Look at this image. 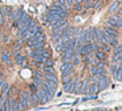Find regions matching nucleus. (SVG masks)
<instances>
[{"instance_id":"obj_1","label":"nucleus","mask_w":122,"mask_h":111,"mask_svg":"<svg viewBox=\"0 0 122 111\" xmlns=\"http://www.w3.org/2000/svg\"><path fill=\"white\" fill-rule=\"evenodd\" d=\"M21 102H22V105H24V107L25 108H28L29 106H32L30 105V92H26V90H22L21 92Z\"/></svg>"},{"instance_id":"obj_2","label":"nucleus","mask_w":122,"mask_h":111,"mask_svg":"<svg viewBox=\"0 0 122 111\" xmlns=\"http://www.w3.org/2000/svg\"><path fill=\"white\" fill-rule=\"evenodd\" d=\"M76 81L77 79H72L71 81L66 82V84H63V90L66 93H74L75 90V85H76Z\"/></svg>"},{"instance_id":"obj_3","label":"nucleus","mask_w":122,"mask_h":111,"mask_svg":"<svg viewBox=\"0 0 122 111\" xmlns=\"http://www.w3.org/2000/svg\"><path fill=\"white\" fill-rule=\"evenodd\" d=\"M98 89L100 90H104V89H106V88L109 86V79H108V76H105V74H101L100 76V79H98Z\"/></svg>"},{"instance_id":"obj_4","label":"nucleus","mask_w":122,"mask_h":111,"mask_svg":"<svg viewBox=\"0 0 122 111\" xmlns=\"http://www.w3.org/2000/svg\"><path fill=\"white\" fill-rule=\"evenodd\" d=\"M36 95H37V98H38V103H41V105H43V103L49 102V99H47V95H46V93L43 92V89H42V88H40V89L37 90V93H36Z\"/></svg>"},{"instance_id":"obj_5","label":"nucleus","mask_w":122,"mask_h":111,"mask_svg":"<svg viewBox=\"0 0 122 111\" xmlns=\"http://www.w3.org/2000/svg\"><path fill=\"white\" fill-rule=\"evenodd\" d=\"M80 38L83 39L84 43H91V41H92V37H91V28H88V29H85L84 32H81Z\"/></svg>"},{"instance_id":"obj_6","label":"nucleus","mask_w":122,"mask_h":111,"mask_svg":"<svg viewBox=\"0 0 122 111\" xmlns=\"http://www.w3.org/2000/svg\"><path fill=\"white\" fill-rule=\"evenodd\" d=\"M89 71H91V73H92L93 76H97V74H105V69L100 68V67H97V65H91Z\"/></svg>"},{"instance_id":"obj_7","label":"nucleus","mask_w":122,"mask_h":111,"mask_svg":"<svg viewBox=\"0 0 122 111\" xmlns=\"http://www.w3.org/2000/svg\"><path fill=\"white\" fill-rule=\"evenodd\" d=\"M92 52V47H91V43H84V45L81 46V50H80V55L85 56L88 55V54Z\"/></svg>"},{"instance_id":"obj_8","label":"nucleus","mask_w":122,"mask_h":111,"mask_svg":"<svg viewBox=\"0 0 122 111\" xmlns=\"http://www.w3.org/2000/svg\"><path fill=\"white\" fill-rule=\"evenodd\" d=\"M104 30H105V32L110 35V37H117V35H118V32H117V29H114V28L105 26V28H104Z\"/></svg>"},{"instance_id":"obj_9","label":"nucleus","mask_w":122,"mask_h":111,"mask_svg":"<svg viewBox=\"0 0 122 111\" xmlns=\"http://www.w3.org/2000/svg\"><path fill=\"white\" fill-rule=\"evenodd\" d=\"M98 92H100V89H98V84H97V82H93V84L89 85V93H91V94H97Z\"/></svg>"},{"instance_id":"obj_10","label":"nucleus","mask_w":122,"mask_h":111,"mask_svg":"<svg viewBox=\"0 0 122 111\" xmlns=\"http://www.w3.org/2000/svg\"><path fill=\"white\" fill-rule=\"evenodd\" d=\"M96 59H98V60H106V52H104L102 50L96 51Z\"/></svg>"},{"instance_id":"obj_11","label":"nucleus","mask_w":122,"mask_h":111,"mask_svg":"<svg viewBox=\"0 0 122 111\" xmlns=\"http://www.w3.org/2000/svg\"><path fill=\"white\" fill-rule=\"evenodd\" d=\"M119 9V1H114V3H112V5H110V8H109V12L110 13H114L116 11H118Z\"/></svg>"},{"instance_id":"obj_12","label":"nucleus","mask_w":122,"mask_h":111,"mask_svg":"<svg viewBox=\"0 0 122 111\" xmlns=\"http://www.w3.org/2000/svg\"><path fill=\"white\" fill-rule=\"evenodd\" d=\"M108 45H109V46H113V47L118 46V41H117V37H109V38H108Z\"/></svg>"},{"instance_id":"obj_13","label":"nucleus","mask_w":122,"mask_h":111,"mask_svg":"<svg viewBox=\"0 0 122 111\" xmlns=\"http://www.w3.org/2000/svg\"><path fill=\"white\" fill-rule=\"evenodd\" d=\"M16 56V63L19 64V65H22V64H24V61H25V56L24 55H20V54H17V55H15Z\"/></svg>"},{"instance_id":"obj_14","label":"nucleus","mask_w":122,"mask_h":111,"mask_svg":"<svg viewBox=\"0 0 122 111\" xmlns=\"http://www.w3.org/2000/svg\"><path fill=\"white\" fill-rule=\"evenodd\" d=\"M43 79L49 80V81H53V82H58V77L55 76V73H53V74H45V76H43Z\"/></svg>"},{"instance_id":"obj_15","label":"nucleus","mask_w":122,"mask_h":111,"mask_svg":"<svg viewBox=\"0 0 122 111\" xmlns=\"http://www.w3.org/2000/svg\"><path fill=\"white\" fill-rule=\"evenodd\" d=\"M1 60H3L4 63H7L8 60H11V52H8V51H4V52L1 54Z\"/></svg>"},{"instance_id":"obj_16","label":"nucleus","mask_w":122,"mask_h":111,"mask_svg":"<svg viewBox=\"0 0 122 111\" xmlns=\"http://www.w3.org/2000/svg\"><path fill=\"white\" fill-rule=\"evenodd\" d=\"M54 4H55L56 7H61V8L67 9V8H66V0H56V1H55Z\"/></svg>"},{"instance_id":"obj_17","label":"nucleus","mask_w":122,"mask_h":111,"mask_svg":"<svg viewBox=\"0 0 122 111\" xmlns=\"http://www.w3.org/2000/svg\"><path fill=\"white\" fill-rule=\"evenodd\" d=\"M74 4H75L74 0H66V8H67V11H70V9L74 7Z\"/></svg>"},{"instance_id":"obj_18","label":"nucleus","mask_w":122,"mask_h":111,"mask_svg":"<svg viewBox=\"0 0 122 111\" xmlns=\"http://www.w3.org/2000/svg\"><path fill=\"white\" fill-rule=\"evenodd\" d=\"M45 67H54V60L51 58H49V59H46V61H45V64H43Z\"/></svg>"},{"instance_id":"obj_19","label":"nucleus","mask_w":122,"mask_h":111,"mask_svg":"<svg viewBox=\"0 0 122 111\" xmlns=\"http://www.w3.org/2000/svg\"><path fill=\"white\" fill-rule=\"evenodd\" d=\"M33 74H34V79H42V72L41 71H33Z\"/></svg>"},{"instance_id":"obj_20","label":"nucleus","mask_w":122,"mask_h":111,"mask_svg":"<svg viewBox=\"0 0 122 111\" xmlns=\"http://www.w3.org/2000/svg\"><path fill=\"white\" fill-rule=\"evenodd\" d=\"M91 47H92V51H98L100 50V45H98V43H95V42L91 43Z\"/></svg>"},{"instance_id":"obj_21","label":"nucleus","mask_w":122,"mask_h":111,"mask_svg":"<svg viewBox=\"0 0 122 111\" xmlns=\"http://www.w3.org/2000/svg\"><path fill=\"white\" fill-rule=\"evenodd\" d=\"M74 9H75V11H77V12H81V13H83V11H84V8H83L81 4H75Z\"/></svg>"},{"instance_id":"obj_22","label":"nucleus","mask_w":122,"mask_h":111,"mask_svg":"<svg viewBox=\"0 0 122 111\" xmlns=\"http://www.w3.org/2000/svg\"><path fill=\"white\" fill-rule=\"evenodd\" d=\"M4 14H7V16L11 17V14H12V8L11 7H5V8H4Z\"/></svg>"},{"instance_id":"obj_23","label":"nucleus","mask_w":122,"mask_h":111,"mask_svg":"<svg viewBox=\"0 0 122 111\" xmlns=\"http://www.w3.org/2000/svg\"><path fill=\"white\" fill-rule=\"evenodd\" d=\"M72 80V74H68V76H63V79H62V81H63V84H66V82L71 81Z\"/></svg>"},{"instance_id":"obj_24","label":"nucleus","mask_w":122,"mask_h":111,"mask_svg":"<svg viewBox=\"0 0 122 111\" xmlns=\"http://www.w3.org/2000/svg\"><path fill=\"white\" fill-rule=\"evenodd\" d=\"M29 90H30V93H37L38 88L34 84H30V85H29Z\"/></svg>"},{"instance_id":"obj_25","label":"nucleus","mask_w":122,"mask_h":111,"mask_svg":"<svg viewBox=\"0 0 122 111\" xmlns=\"http://www.w3.org/2000/svg\"><path fill=\"white\" fill-rule=\"evenodd\" d=\"M85 7H87V8H93V7H95V3H93L92 0H88V1H85Z\"/></svg>"},{"instance_id":"obj_26","label":"nucleus","mask_w":122,"mask_h":111,"mask_svg":"<svg viewBox=\"0 0 122 111\" xmlns=\"http://www.w3.org/2000/svg\"><path fill=\"white\" fill-rule=\"evenodd\" d=\"M3 22H4V13H0V26L3 25Z\"/></svg>"},{"instance_id":"obj_27","label":"nucleus","mask_w":122,"mask_h":111,"mask_svg":"<svg viewBox=\"0 0 122 111\" xmlns=\"http://www.w3.org/2000/svg\"><path fill=\"white\" fill-rule=\"evenodd\" d=\"M0 13H4V8H1V7H0Z\"/></svg>"},{"instance_id":"obj_28","label":"nucleus","mask_w":122,"mask_h":111,"mask_svg":"<svg viewBox=\"0 0 122 111\" xmlns=\"http://www.w3.org/2000/svg\"><path fill=\"white\" fill-rule=\"evenodd\" d=\"M1 77H3V73H1V72H0V80H1Z\"/></svg>"},{"instance_id":"obj_29","label":"nucleus","mask_w":122,"mask_h":111,"mask_svg":"<svg viewBox=\"0 0 122 111\" xmlns=\"http://www.w3.org/2000/svg\"><path fill=\"white\" fill-rule=\"evenodd\" d=\"M117 1H122V0H117Z\"/></svg>"}]
</instances>
